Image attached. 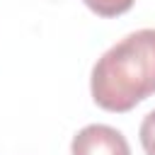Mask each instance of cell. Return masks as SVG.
<instances>
[{"label":"cell","instance_id":"obj_1","mask_svg":"<svg viewBox=\"0 0 155 155\" xmlns=\"http://www.w3.org/2000/svg\"><path fill=\"white\" fill-rule=\"evenodd\" d=\"M92 99L107 111H131L155 92V29H138L114 44L92 68Z\"/></svg>","mask_w":155,"mask_h":155},{"label":"cell","instance_id":"obj_3","mask_svg":"<svg viewBox=\"0 0 155 155\" xmlns=\"http://www.w3.org/2000/svg\"><path fill=\"white\" fill-rule=\"evenodd\" d=\"M82 2L99 17H116V15L128 12L136 0H82Z\"/></svg>","mask_w":155,"mask_h":155},{"label":"cell","instance_id":"obj_2","mask_svg":"<svg viewBox=\"0 0 155 155\" xmlns=\"http://www.w3.org/2000/svg\"><path fill=\"white\" fill-rule=\"evenodd\" d=\"M70 155H131V148L121 131L107 124H90L75 133Z\"/></svg>","mask_w":155,"mask_h":155},{"label":"cell","instance_id":"obj_4","mask_svg":"<svg viewBox=\"0 0 155 155\" xmlns=\"http://www.w3.org/2000/svg\"><path fill=\"white\" fill-rule=\"evenodd\" d=\"M140 145H143L145 155H155V109L140 124Z\"/></svg>","mask_w":155,"mask_h":155}]
</instances>
